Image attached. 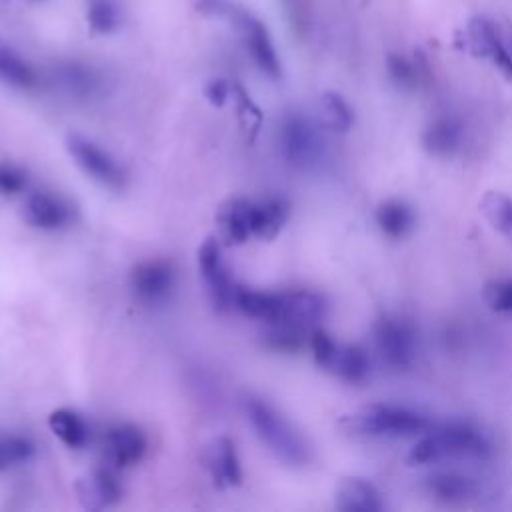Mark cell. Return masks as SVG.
Returning <instances> with one entry per match:
<instances>
[{
  "label": "cell",
  "mask_w": 512,
  "mask_h": 512,
  "mask_svg": "<svg viewBox=\"0 0 512 512\" xmlns=\"http://www.w3.org/2000/svg\"><path fill=\"white\" fill-rule=\"evenodd\" d=\"M320 110H322V118L324 122L336 130V132H346L350 130L352 122H354V114L350 104L338 94V92H324L320 98Z\"/></svg>",
  "instance_id": "4316f807"
},
{
  "label": "cell",
  "mask_w": 512,
  "mask_h": 512,
  "mask_svg": "<svg viewBox=\"0 0 512 512\" xmlns=\"http://www.w3.org/2000/svg\"><path fill=\"white\" fill-rule=\"evenodd\" d=\"M26 172L14 164L0 162V194L12 196L26 188Z\"/></svg>",
  "instance_id": "1f68e13d"
},
{
  "label": "cell",
  "mask_w": 512,
  "mask_h": 512,
  "mask_svg": "<svg viewBox=\"0 0 512 512\" xmlns=\"http://www.w3.org/2000/svg\"><path fill=\"white\" fill-rule=\"evenodd\" d=\"M336 508L342 512H378L384 502L374 484L362 478H344L336 488Z\"/></svg>",
  "instance_id": "2e32d148"
},
{
  "label": "cell",
  "mask_w": 512,
  "mask_h": 512,
  "mask_svg": "<svg viewBox=\"0 0 512 512\" xmlns=\"http://www.w3.org/2000/svg\"><path fill=\"white\" fill-rule=\"evenodd\" d=\"M24 220L42 230H58L72 220L70 204L52 192H32L24 202Z\"/></svg>",
  "instance_id": "7c38bea8"
},
{
  "label": "cell",
  "mask_w": 512,
  "mask_h": 512,
  "mask_svg": "<svg viewBox=\"0 0 512 512\" xmlns=\"http://www.w3.org/2000/svg\"><path fill=\"white\" fill-rule=\"evenodd\" d=\"M58 78L64 90L74 96H90L100 86V76L96 74V70L80 62H66L64 66H60Z\"/></svg>",
  "instance_id": "cb8c5ba5"
},
{
  "label": "cell",
  "mask_w": 512,
  "mask_h": 512,
  "mask_svg": "<svg viewBox=\"0 0 512 512\" xmlns=\"http://www.w3.org/2000/svg\"><path fill=\"white\" fill-rule=\"evenodd\" d=\"M0 82L16 90H34L40 82V76L20 52L0 42Z\"/></svg>",
  "instance_id": "ac0fdd59"
},
{
  "label": "cell",
  "mask_w": 512,
  "mask_h": 512,
  "mask_svg": "<svg viewBox=\"0 0 512 512\" xmlns=\"http://www.w3.org/2000/svg\"><path fill=\"white\" fill-rule=\"evenodd\" d=\"M426 492L446 504H458L464 502L466 498H470L476 490L474 482L460 474V472H452V470H442V472H434L424 480Z\"/></svg>",
  "instance_id": "d6986e66"
},
{
  "label": "cell",
  "mask_w": 512,
  "mask_h": 512,
  "mask_svg": "<svg viewBox=\"0 0 512 512\" xmlns=\"http://www.w3.org/2000/svg\"><path fill=\"white\" fill-rule=\"evenodd\" d=\"M290 216V204L284 198L270 196L264 200H254V236L274 238Z\"/></svg>",
  "instance_id": "44dd1931"
},
{
  "label": "cell",
  "mask_w": 512,
  "mask_h": 512,
  "mask_svg": "<svg viewBox=\"0 0 512 512\" xmlns=\"http://www.w3.org/2000/svg\"><path fill=\"white\" fill-rule=\"evenodd\" d=\"M386 70H388L390 78H392L400 88H406V90L416 88V84H418V80H420V68H418V64H414L412 60H408L406 56L396 54V52H390V54L386 56Z\"/></svg>",
  "instance_id": "f546056e"
},
{
  "label": "cell",
  "mask_w": 512,
  "mask_h": 512,
  "mask_svg": "<svg viewBox=\"0 0 512 512\" xmlns=\"http://www.w3.org/2000/svg\"><path fill=\"white\" fill-rule=\"evenodd\" d=\"M130 286L140 302L160 304L174 288V270L170 262L160 258L142 260L130 272Z\"/></svg>",
  "instance_id": "30bf717a"
},
{
  "label": "cell",
  "mask_w": 512,
  "mask_h": 512,
  "mask_svg": "<svg viewBox=\"0 0 512 512\" xmlns=\"http://www.w3.org/2000/svg\"><path fill=\"white\" fill-rule=\"evenodd\" d=\"M206 468L214 480L216 486L228 488L236 486L242 480V468L236 454V446L230 438L220 436L212 440V444L206 450Z\"/></svg>",
  "instance_id": "9a60e30c"
},
{
  "label": "cell",
  "mask_w": 512,
  "mask_h": 512,
  "mask_svg": "<svg viewBox=\"0 0 512 512\" xmlns=\"http://www.w3.org/2000/svg\"><path fill=\"white\" fill-rule=\"evenodd\" d=\"M282 14L296 38H306L312 30V0H280Z\"/></svg>",
  "instance_id": "83f0119b"
},
{
  "label": "cell",
  "mask_w": 512,
  "mask_h": 512,
  "mask_svg": "<svg viewBox=\"0 0 512 512\" xmlns=\"http://www.w3.org/2000/svg\"><path fill=\"white\" fill-rule=\"evenodd\" d=\"M48 426L68 448H82L90 438L88 422L72 408H58L48 416Z\"/></svg>",
  "instance_id": "ffe728a7"
},
{
  "label": "cell",
  "mask_w": 512,
  "mask_h": 512,
  "mask_svg": "<svg viewBox=\"0 0 512 512\" xmlns=\"http://www.w3.org/2000/svg\"><path fill=\"white\" fill-rule=\"evenodd\" d=\"M122 6L116 0H88L86 22L98 34L116 32L122 26Z\"/></svg>",
  "instance_id": "d4e9b609"
},
{
  "label": "cell",
  "mask_w": 512,
  "mask_h": 512,
  "mask_svg": "<svg viewBox=\"0 0 512 512\" xmlns=\"http://www.w3.org/2000/svg\"><path fill=\"white\" fill-rule=\"evenodd\" d=\"M486 220L512 242V200L500 192H486L480 200Z\"/></svg>",
  "instance_id": "484cf974"
},
{
  "label": "cell",
  "mask_w": 512,
  "mask_h": 512,
  "mask_svg": "<svg viewBox=\"0 0 512 512\" xmlns=\"http://www.w3.org/2000/svg\"><path fill=\"white\" fill-rule=\"evenodd\" d=\"M228 84L224 80H212L208 86H206V96L208 100L214 104V106H222L224 100L228 98Z\"/></svg>",
  "instance_id": "d6a6232c"
},
{
  "label": "cell",
  "mask_w": 512,
  "mask_h": 512,
  "mask_svg": "<svg viewBox=\"0 0 512 512\" xmlns=\"http://www.w3.org/2000/svg\"><path fill=\"white\" fill-rule=\"evenodd\" d=\"M280 148L290 164L310 168L322 156V138L306 116L290 114L280 126Z\"/></svg>",
  "instance_id": "ba28073f"
},
{
  "label": "cell",
  "mask_w": 512,
  "mask_h": 512,
  "mask_svg": "<svg viewBox=\"0 0 512 512\" xmlns=\"http://www.w3.org/2000/svg\"><path fill=\"white\" fill-rule=\"evenodd\" d=\"M468 38H470L474 52L480 56L492 58V62L504 74V78L512 82V56H510L508 48L504 46V42L498 34V28L490 20L476 16L468 24Z\"/></svg>",
  "instance_id": "4fadbf2b"
},
{
  "label": "cell",
  "mask_w": 512,
  "mask_h": 512,
  "mask_svg": "<svg viewBox=\"0 0 512 512\" xmlns=\"http://www.w3.org/2000/svg\"><path fill=\"white\" fill-rule=\"evenodd\" d=\"M460 136H462L460 122L450 116H442V118H436L426 128V132L422 134V144L430 154L448 156L458 148Z\"/></svg>",
  "instance_id": "7402d4cb"
},
{
  "label": "cell",
  "mask_w": 512,
  "mask_h": 512,
  "mask_svg": "<svg viewBox=\"0 0 512 512\" xmlns=\"http://www.w3.org/2000/svg\"><path fill=\"white\" fill-rule=\"evenodd\" d=\"M314 360L320 368L338 376L344 382H364L370 372V362L362 348L350 344H338L320 328H314L308 336Z\"/></svg>",
  "instance_id": "277c9868"
},
{
  "label": "cell",
  "mask_w": 512,
  "mask_h": 512,
  "mask_svg": "<svg viewBox=\"0 0 512 512\" xmlns=\"http://www.w3.org/2000/svg\"><path fill=\"white\" fill-rule=\"evenodd\" d=\"M230 20L238 32V38L252 58V62L258 66L262 74L276 80L282 76V64L274 46V40L266 28V24L244 8H234L230 12Z\"/></svg>",
  "instance_id": "5b68a950"
},
{
  "label": "cell",
  "mask_w": 512,
  "mask_h": 512,
  "mask_svg": "<svg viewBox=\"0 0 512 512\" xmlns=\"http://www.w3.org/2000/svg\"><path fill=\"white\" fill-rule=\"evenodd\" d=\"M146 436L134 424H116L110 426L102 440L104 460L112 468H128L142 460L146 452Z\"/></svg>",
  "instance_id": "8fae6325"
},
{
  "label": "cell",
  "mask_w": 512,
  "mask_h": 512,
  "mask_svg": "<svg viewBox=\"0 0 512 512\" xmlns=\"http://www.w3.org/2000/svg\"><path fill=\"white\" fill-rule=\"evenodd\" d=\"M220 234L228 244H242L254 236V200L230 198L220 206L218 216Z\"/></svg>",
  "instance_id": "5bb4252c"
},
{
  "label": "cell",
  "mask_w": 512,
  "mask_h": 512,
  "mask_svg": "<svg viewBox=\"0 0 512 512\" xmlns=\"http://www.w3.org/2000/svg\"><path fill=\"white\" fill-rule=\"evenodd\" d=\"M66 150L72 156V160L78 164V168L98 184L112 190H118L124 186L126 182L124 168L118 164V160L110 152L100 148L90 138L80 134H70L66 138Z\"/></svg>",
  "instance_id": "8992f818"
},
{
  "label": "cell",
  "mask_w": 512,
  "mask_h": 512,
  "mask_svg": "<svg viewBox=\"0 0 512 512\" xmlns=\"http://www.w3.org/2000/svg\"><path fill=\"white\" fill-rule=\"evenodd\" d=\"M484 300L496 312H512V280H496L486 284Z\"/></svg>",
  "instance_id": "4dcf8cb0"
},
{
  "label": "cell",
  "mask_w": 512,
  "mask_h": 512,
  "mask_svg": "<svg viewBox=\"0 0 512 512\" xmlns=\"http://www.w3.org/2000/svg\"><path fill=\"white\" fill-rule=\"evenodd\" d=\"M376 222L388 238L400 240L412 230L414 214L408 204L400 200H386L376 210Z\"/></svg>",
  "instance_id": "603a6c76"
},
{
  "label": "cell",
  "mask_w": 512,
  "mask_h": 512,
  "mask_svg": "<svg viewBox=\"0 0 512 512\" xmlns=\"http://www.w3.org/2000/svg\"><path fill=\"white\" fill-rule=\"evenodd\" d=\"M198 270L204 280L206 294L216 310H228L234 306L238 284L232 280L228 266L222 258V250L216 238H206L198 248Z\"/></svg>",
  "instance_id": "52a82bcc"
},
{
  "label": "cell",
  "mask_w": 512,
  "mask_h": 512,
  "mask_svg": "<svg viewBox=\"0 0 512 512\" xmlns=\"http://www.w3.org/2000/svg\"><path fill=\"white\" fill-rule=\"evenodd\" d=\"M348 422H350V428L360 434L388 436V438L412 436V434L426 432L430 428V422L426 416L408 408L388 406V404L366 406L354 416H350Z\"/></svg>",
  "instance_id": "3957f363"
},
{
  "label": "cell",
  "mask_w": 512,
  "mask_h": 512,
  "mask_svg": "<svg viewBox=\"0 0 512 512\" xmlns=\"http://www.w3.org/2000/svg\"><path fill=\"white\" fill-rule=\"evenodd\" d=\"M34 454V444L16 434H0V470L26 462Z\"/></svg>",
  "instance_id": "f1b7e54d"
},
{
  "label": "cell",
  "mask_w": 512,
  "mask_h": 512,
  "mask_svg": "<svg viewBox=\"0 0 512 512\" xmlns=\"http://www.w3.org/2000/svg\"><path fill=\"white\" fill-rule=\"evenodd\" d=\"M76 490L82 504L92 510L116 504L122 494V488L110 470H96L86 478H80Z\"/></svg>",
  "instance_id": "e0dca14e"
},
{
  "label": "cell",
  "mask_w": 512,
  "mask_h": 512,
  "mask_svg": "<svg viewBox=\"0 0 512 512\" xmlns=\"http://www.w3.org/2000/svg\"><path fill=\"white\" fill-rule=\"evenodd\" d=\"M490 442L468 424H446L422 436L408 454L410 464H430L446 458H486Z\"/></svg>",
  "instance_id": "7a4b0ae2"
},
{
  "label": "cell",
  "mask_w": 512,
  "mask_h": 512,
  "mask_svg": "<svg viewBox=\"0 0 512 512\" xmlns=\"http://www.w3.org/2000/svg\"><path fill=\"white\" fill-rule=\"evenodd\" d=\"M244 412L250 420L256 436L268 446V450L290 466H302L310 458V448L302 434L266 400L248 394L244 398Z\"/></svg>",
  "instance_id": "6da1fadb"
},
{
  "label": "cell",
  "mask_w": 512,
  "mask_h": 512,
  "mask_svg": "<svg viewBox=\"0 0 512 512\" xmlns=\"http://www.w3.org/2000/svg\"><path fill=\"white\" fill-rule=\"evenodd\" d=\"M380 356L392 368H408L414 360V330L402 318H380L374 326Z\"/></svg>",
  "instance_id": "9c48e42d"
}]
</instances>
